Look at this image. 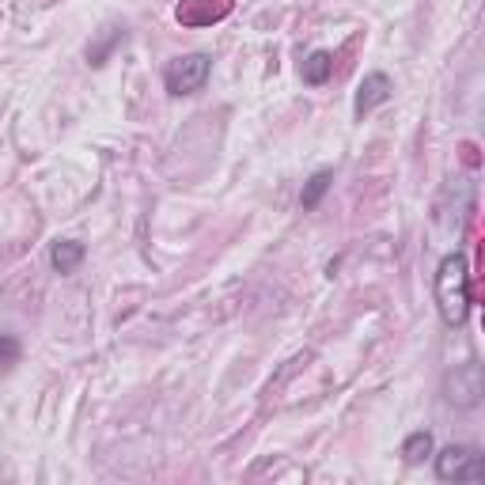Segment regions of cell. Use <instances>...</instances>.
<instances>
[{
	"instance_id": "cell-6",
	"label": "cell",
	"mask_w": 485,
	"mask_h": 485,
	"mask_svg": "<svg viewBox=\"0 0 485 485\" xmlns=\"http://www.w3.org/2000/svg\"><path fill=\"white\" fill-rule=\"evenodd\" d=\"M391 91H395V84H391V76L387 72H368L361 84H357V99H353V115L357 118H364V115H371L376 106H383L387 99H391Z\"/></svg>"
},
{
	"instance_id": "cell-1",
	"label": "cell",
	"mask_w": 485,
	"mask_h": 485,
	"mask_svg": "<svg viewBox=\"0 0 485 485\" xmlns=\"http://www.w3.org/2000/svg\"><path fill=\"white\" fill-rule=\"evenodd\" d=\"M436 307H440L444 327H463L466 311H471V269H466V258L455 251L447 254L440 269H436Z\"/></svg>"
},
{
	"instance_id": "cell-11",
	"label": "cell",
	"mask_w": 485,
	"mask_h": 485,
	"mask_svg": "<svg viewBox=\"0 0 485 485\" xmlns=\"http://www.w3.org/2000/svg\"><path fill=\"white\" fill-rule=\"evenodd\" d=\"M122 38H125V27H106L103 38L95 42V46H88V61H91V64H103V61L110 57V50H115Z\"/></svg>"
},
{
	"instance_id": "cell-10",
	"label": "cell",
	"mask_w": 485,
	"mask_h": 485,
	"mask_svg": "<svg viewBox=\"0 0 485 485\" xmlns=\"http://www.w3.org/2000/svg\"><path fill=\"white\" fill-rule=\"evenodd\" d=\"M330 183H334V171H315L311 179H307V186H303V193H300V205L307 208V213H311V208H319V201L327 198Z\"/></svg>"
},
{
	"instance_id": "cell-4",
	"label": "cell",
	"mask_w": 485,
	"mask_h": 485,
	"mask_svg": "<svg viewBox=\"0 0 485 485\" xmlns=\"http://www.w3.org/2000/svg\"><path fill=\"white\" fill-rule=\"evenodd\" d=\"M485 395V376H481V364L478 361H466L455 364V371H447L444 379V398L459 410H474Z\"/></svg>"
},
{
	"instance_id": "cell-7",
	"label": "cell",
	"mask_w": 485,
	"mask_h": 485,
	"mask_svg": "<svg viewBox=\"0 0 485 485\" xmlns=\"http://www.w3.org/2000/svg\"><path fill=\"white\" fill-rule=\"evenodd\" d=\"M84 242H76V239H57L54 247H50V266L57 273H76L80 262H84Z\"/></svg>"
},
{
	"instance_id": "cell-8",
	"label": "cell",
	"mask_w": 485,
	"mask_h": 485,
	"mask_svg": "<svg viewBox=\"0 0 485 485\" xmlns=\"http://www.w3.org/2000/svg\"><path fill=\"white\" fill-rule=\"evenodd\" d=\"M330 72H334V54H327V50H315L311 57L303 61V69H300L303 84H311V88L327 84V80H330Z\"/></svg>"
},
{
	"instance_id": "cell-2",
	"label": "cell",
	"mask_w": 485,
	"mask_h": 485,
	"mask_svg": "<svg viewBox=\"0 0 485 485\" xmlns=\"http://www.w3.org/2000/svg\"><path fill=\"white\" fill-rule=\"evenodd\" d=\"M208 72H213V57L208 54H183V57L167 61L164 88H167V95H193L205 88Z\"/></svg>"
},
{
	"instance_id": "cell-12",
	"label": "cell",
	"mask_w": 485,
	"mask_h": 485,
	"mask_svg": "<svg viewBox=\"0 0 485 485\" xmlns=\"http://www.w3.org/2000/svg\"><path fill=\"white\" fill-rule=\"evenodd\" d=\"M15 361H20V342H15L12 334H0V376H4Z\"/></svg>"
},
{
	"instance_id": "cell-9",
	"label": "cell",
	"mask_w": 485,
	"mask_h": 485,
	"mask_svg": "<svg viewBox=\"0 0 485 485\" xmlns=\"http://www.w3.org/2000/svg\"><path fill=\"white\" fill-rule=\"evenodd\" d=\"M432 432L429 429H417V432H410L406 436V444H402V459H406L410 466H417V463H425L429 455H432Z\"/></svg>"
},
{
	"instance_id": "cell-5",
	"label": "cell",
	"mask_w": 485,
	"mask_h": 485,
	"mask_svg": "<svg viewBox=\"0 0 485 485\" xmlns=\"http://www.w3.org/2000/svg\"><path fill=\"white\" fill-rule=\"evenodd\" d=\"M232 12V0H179L174 20L183 27H213Z\"/></svg>"
},
{
	"instance_id": "cell-3",
	"label": "cell",
	"mask_w": 485,
	"mask_h": 485,
	"mask_svg": "<svg viewBox=\"0 0 485 485\" xmlns=\"http://www.w3.org/2000/svg\"><path fill=\"white\" fill-rule=\"evenodd\" d=\"M436 478L440 481H485V455L478 447L451 444L436 455Z\"/></svg>"
}]
</instances>
